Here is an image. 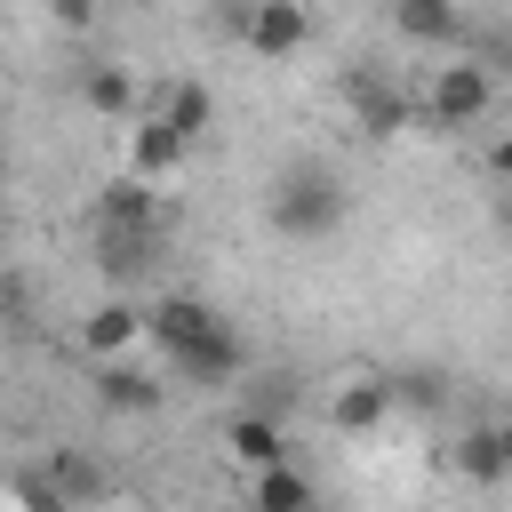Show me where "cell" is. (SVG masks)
<instances>
[{"label":"cell","mask_w":512,"mask_h":512,"mask_svg":"<svg viewBox=\"0 0 512 512\" xmlns=\"http://www.w3.org/2000/svg\"><path fill=\"white\" fill-rule=\"evenodd\" d=\"M152 344H160V360H168V376L176 384H192V392H232L240 376H248V344H240V328L208 304V296H160L152 304Z\"/></svg>","instance_id":"6da1fadb"},{"label":"cell","mask_w":512,"mask_h":512,"mask_svg":"<svg viewBox=\"0 0 512 512\" xmlns=\"http://www.w3.org/2000/svg\"><path fill=\"white\" fill-rule=\"evenodd\" d=\"M264 216H272L280 240H328L352 216V184H344V168H328V160L304 152V160H288L264 184Z\"/></svg>","instance_id":"7a4b0ae2"},{"label":"cell","mask_w":512,"mask_h":512,"mask_svg":"<svg viewBox=\"0 0 512 512\" xmlns=\"http://www.w3.org/2000/svg\"><path fill=\"white\" fill-rule=\"evenodd\" d=\"M488 112H496V72H488L472 48L448 56V64H432V88H424V120H432V128L456 136V128H480Z\"/></svg>","instance_id":"3957f363"},{"label":"cell","mask_w":512,"mask_h":512,"mask_svg":"<svg viewBox=\"0 0 512 512\" xmlns=\"http://www.w3.org/2000/svg\"><path fill=\"white\" fill-rule=\"evenodd\" d=\"M400 408V376H384V368H360V376H344L336 392H328V432H344V440H360V432H384V416Z\"/></svg>","instance_id":"277c9868"},{"label":"cell","mask_w":512,"mask_h":512,"mask_svg":"<svg viewBox=\"0 0 512 512\" xmlns=\"http://www.w3.org/2000/svg\"><path fill=\"white\" fill-rule=\"evenodd\" d=\"M240 40H248L256 64H288L312 40V8L304 0H248L240 8Z\"/></svg>","instance_id":"5b68a950"},{"label":"cell","mask_w":512,"mask_h":512,"mask_svg":"<svg viewBox=\"0 0 512 512\" xmlns=\"http://www.w3.org/2000/svg\"><path fill=\"white\" fill-rule=\"evenodd\" d=\"M144 336H152V304H136V288H112V296L80 320V344H88L96 360H128Z\"/></svg>","instance_id":"8992f818"},{"label":"cell","mask_w":512,"mask_h":512,"mask_svg":"<svg viewBox=\"0 0 512 512\" xmlns=\"http://www.w3.org/2000/svg\"><path fill=\"white\" fill-rule=\"evenodd\" d=\"M384 16H392V32H400L408 48H440V56H456V48L472 40V24H464L456 0H384Z\"/></svg>","instance_id":"52a82bcc"},{"label":"cell","mask_w":512,"mask_h":512,"mask_svg":"<svg viewBox=\"0 0 512 512\" xmlns=\"http://www.w3.org/2000/svg\"><path fill=\"white\" fill-rule=\"evenodd\" d=\"M352 128L368 136V144H392V136H408L416 128V104L392 88V80H376V72H352Z\"/></svg>","instance_id":"ba28073f"},{"label":"cell","mask_w":512,"mask_h":512,"mask_svg":"<svg viewBox=\"0 0 512 512\" xmlns=\"http://www.w3.org/2000/svg\"><path fill=\"white\" fill-rule=\"evenodd\" d=\"M160 264V224H96V272L112 288H136Z\"/></svg>","instance_id":"9c48e42d"},{"label":"cell","mask_w":512,"mask_h":512,"mask_svg":"<svg viewBox=\"0 0 512 512\" xmlns=\"http://www.w3.org/2000/svg\"><path fill=\"white\" fill-rule=\"evenodd\" d=\"M80 104L96 112V120H144V80H136V64H120V56H96L88 72H80Z\"/></svg>","instance_id":"30bf717a"},{"label":"cell","mask_w":512,"mask_h":512,"mask_svg":"<svg viewBox=\"0 0 512 512\" xmlns=\"http://www.w3.org/2000/svg\"><path fill=\"white\" fill-rule=\"evenodd\" d=\"M184 160H192V136H184V128H168L160 112L128 120V176H144V184H168Z\"/></svg>","instance_id":"8fae6325"},{"label":"cell","mask_w":512,"mask_h":512,"mask_svg":"<svg viewBox=\"0 0 512 512\" xmlns=\"http://www.w3.org/2000/svg\"><path fill=\"white\" fill-rule=\"evenodd\" d=\"M224 448H232L240 472H272V464H288V424H280L272 408H240V416L224 424Z\"/></svg>","instance_id":"7c38bea8"},{"label":"cell","mask_w":512,"mask_h":512,"mask_svg":"<svg viewBox=\"0 0 512 512\" xmlns=\"http://www.w3.org/2000/svg\"><path fill=\"white\" fill-rule=\"evenodd\" d=\"M96 400H104L112 416H152V408L168 400V384L144 376L136 360H104V368H96Z\"/></svg>","instance_id":"4fadbf2b"},{"label":"cell","mask_w":512,"mask_h":512,"mask_svg":"<svg viewBox=\"0 0 512 512\" xmlns=\"http://www.w3.org/2000/svg\"><path fill=\"white\" fill-rule=\"evenodd\" d=\"M448 464H456L472 488H496V480H512V456H504L496 424H464V432L448 440Z\"/></svg>","instance_id":"5bb4252c"},{"label":"cell","mask_w":512,"mask_h":512,"mask_svg":"<svg viewBox=\"0 0 512 512\" xmlns=\"http://www.w3.org/2000/svg\"><path fill=\"white\" fill-rule=\"evenodd\" d=\"M248 512H320V488L296 464H272V472H248Z\"/></svg>","instance_id":"9a60e30c"},{"label":"cell","mask_w":512,"mask_h":512,"mask_svg":"<svg viewBox=\"0 0 512 512\" xmlns=\"http://www.w3.org/2000/svg\"><path fill=\"white\" fill-rule=\"evenodd\" d=\"M152 112H160L168 128H184V136L200 144V136H208V120H216V88L184 72V80H168V88H160V104H152Z\"/></svg>","instance_id":"2e32d148"},{"label":"cell","mask_w":512,"mask_h":512,"mask_svg":"<svg viewBox=\"0 0 512 512\" xmlns=\"http://www.w3.org/2000/svg\"><path fill=\"white\" fill-rule=\"evenodd\" d=\"M96 224H160V192L144 184V176H112L104 192H96Z\"/></svg>","instance_id":"e0dca14e"},{"label":"cell","mask_w":512,"mask_h":512,"mask_svg":"<svg viewBox=\"0 0 512 512\" xmlns=\"http://www.w3.org/2000/svg\"><path fill=\"white\" fill-rule=\"evenodd\" d=\"M48 488H56V496H72V504L88 512V504L104 496V472H96L88 456H72V448H56V456H48Z\"/></svg>","instance_id":"ac0fdd59"},{"label":"cell","mask_w":512,"mask_h":512,"mask_svg":"<svg viewBox=\"0 0 512 512\" xmlns=\"http://www.w3.org/2000/svg\"><path fill=\"white\" fill-rule=\"evenodd\" d=\"M104 8H112V0H48V24L80 40V32H96V16H104Z\"/></svg>","instance_id":"d6986e66"},{"label":"cell","mask_w":512,"mask_h":512,"mask_svg":"<svg viewBox=\"0 0 512 512\" xmlns=\"http://www.w3.org/2000/svg\"><path fill=\"white\" fill-rule=\"evenodd\" d=\"M16 496H24V512H80V504H72V496H56L40 472H24V480H16Z\"/></svg>","instance_id":"ffe728a7"},{"label":"cell","mask_w":512,"mask_h":512,"mask_svg":"<svg viewBox=\"0 0 512 512\" xmlns=\"http://www.w3.org/2000/svg\"><path fill=\"white\" fill-rule=\"evenodd\" d=\"M472 56H480V64H488V72H496V80H504V72H512V40H504V32H488V40H480V48H472Z\"/></svg>","instance_id":"44dd1931"},{"label":"cell","mask_w":512,"mask_h":512,"mask_svg":"<svg viewBox=\"0 0 512 512\" xmlns=\"http://www.w3.org/2000/svg\"><path fill=\"white\" fill-rule=\"evenodd\" d=\"M488 168H496V184H512V136H496V144H488Z\"/></svg>","instance_id":"7402d4cb"},{"label":"cell","mask_w":512,"mask_h":512,"mask_svg":"<svg viewBox=\"0 0 512 512\" xmlns=\"http://www.w3.org/2000/svg\"><path fill=\"white\" fill-rule=\"evenodd\" d=\"M496 232H504V240H512V184H504V192H496Z\"/></svg>","instance_id":"603a6c76"},{"label":"cell","mask_w":512,"mask_h":512,"mask_svg":"<svg viewBox=\"0 0 512 512\" xmlns=\"http://www.w3.org/2000/svg\"><path fill=\"white\" fill-rule=\"evenodd\" d=\"M496 440H504V456H512V408H504V416H496Z\"/></svg>","instance_id":"cb8c5ba5"},{"label":"cell","mask_w":512,"mask_h":512,"mask_svg":"<svg viewBox=\"0 0 512 512\" xmlns=\"http://www.w3.org/2000/svg\"><path fill=\"white\" fill-rule=\"evenodd\" d=\"M120 8H168V0H120Z\"/></svg>","instance_id":"d4e9b609"},{"label":"cell","mask_w":512,"mask_h":512,"mask_svg":"<svg viewBox=\"0 0 512 512\" xmlns=\"http://www.w3.org/2000/svg\"><path fill=\"white\" fill-rule=\"evenodd\" d=\"M328 8H360V0H328Z\"/></svg>","instance_id":"484cf974"},{"label":"cell","mask_w":512,"mask_h":512,"mask_svg":"<svg viewBox=\"0 0 512 512\" xmlns=\"http://www.w3.org/2000/svg\"><path fill=\"white\" fill-rule=\"evenodd\" d=\"M504 136H512V128H504Z\"/></svg>","instance_id":"4316f807"}]
</instances>
